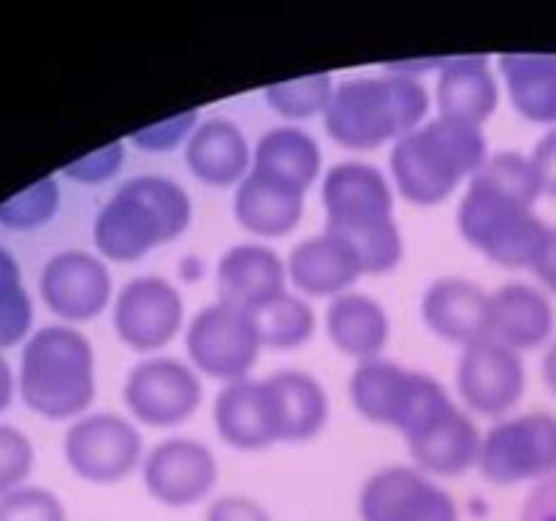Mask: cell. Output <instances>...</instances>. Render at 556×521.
<instances>
[{"instance_id":"obj_1","label":"cell","mask_w":556,"mask_h":521,"mask_svg":"<svg viewBox=\"0 0 556 521\" xmlns=\"http://www.w3.org/2000/svg\"><path fill=\"white\" fill-rule=\"evenodd\" d=\"M320 204L326 231L351 242L362 258L364 275H389L402 264L405 239L394 217L396 190L375 163H334L324 174Z\"/></svg>"},{"instance_id":"obj_2","label":"cell","mask_w":556,"mask_h":521,"mask_svg":"<svg viewBox=\"0 0 556 521\" xmlns=\"http://www.w3.org/2000/svg\"><path fill=\"white\" fill-rule=\"evenodd\" d=\"M429 106L432 96L418 76L386 68L383 74L340 81L324 114V128L345 150L369 152L394 147L427 123Z\"/></svg>"},{"instance_id":"obj_3","label":"cell","mask_w":556,"mask_h":521,"mask_svg":"<svg viewBox=\"0 0 556 521\" xmlns=\"http://www.w3.org/2000/svg\"><path fill=\"white\" fill-rule=\"evenodd\" d=\"M190 220L193 201L177 179L163 174H136L98 209L92 242L103 260L130 264L182 237Z\"/></svg>"},{"instance_id":"obj_4","label":"cell","mask_w":556,"mask_h":521,"mask_svg":"<svg viewBox=\"0 0 556 521\" xmlns=\"http://www.w3.org/2000/svg\"><path fill=\"white\" fill-rule=\"evenodd\" d=\"M489 155L483 128L438 114L391 147V182L410 204L438 206L470 185Z\"/></svg>"},{"instance_id":"obj_5","label":"cell","mask_w":556,"mask_h":521,"mask_svg":"<svg viewBox=\"0 0 556 521\" xmlns=\"http://www.w3.org/2000/svg\"><path fill=\"white\" fill-rule=\"evenodd\" d=\"M20 396L49 421H76L96 399V351L85 331L49 323L33 331L20 356Z\"/></svg>"},{"instance_id":"obj_6","label":"cell","mask_w":556,"mask_h":521,"mask_svg":"<svg viewBox=\"0 0 556 521\" xmlns=\"http://www.w3.org/2000/svg\"><path fill=\"white\" fill-rule=\"evenodd\" d=\"M462 239L503 269H532L548 223L535 206L472 177L456 209Z\"/></svg>"},{"instance_id":"obj_7","label":"cell","mask_w":556,"mask_h":521,"mask_svg":"<svg viewBox=\"0 0 556 521\" xmlns=\"http://www.w3.org/2000/svg\"><path fill=\"white\" fill-rule=\"evenodd\" d=\"M351 402L369 423L396 429L407 437L454 399L434 374L378 356L353 369Z\"/></svg>"},{"instance_id":"obj_8","label":"cell","mask_w":556,"mask_h":521,"mask_svg":"<svg viewBox=\"0 0 556 521\" xmlns=\"http://www.w3.org/2000/svg\"><path fill=\"white\" fill-rule=\"evenodd\" d=\"M478 470L494 486L541 483L556 475V416L530 410L505 416L483 432Z\"/></svg>"},{"instance_id":"obj_9","label":"cell","mask_w":556,"mask_h":521,"mask_svg":"<svg viewBox=\"0 0 556 521\" xmlns=\"http://www.w3.org/2000/svg\"><path fill=\"white\" fill-rule=\"evenodd\" d=\"M63 456L71 472L81 481L114 486L130 472L141 470L147 448L141 429L128 416L96 410L71 421L63 437Z\"/></svg>"},{"instance_id":"obj_10","label":"cell","mask_w":556,"mask_h":521,"mask_svg":"<svg viewBox=\"0 0 556 521\" xmlns=\"http://www.w3.org/2000/svg\"><path fill=\"white\" fill-rule=\"evenodd\" d=\"M185 351L201 374L226 385L250 378L264 342L255 315L226 302H212L185 326Z\"/></svg>"},{"instance_id":"obj_11","label":"cell","mask_w":556,"mask_h":521,"mask_svg":"<svg viewBox=\"0 0 556 521\" xmlns=\"http://www.w3.org/2000/svg\"><path fill=\"white\" fill-rule=\"evenodd\" d=\"M123 399L139 423L172 429L195 416L204 402V383L190 361L177 356H150L128 372Z\"/></svg>"},{"instance_id":"obj_12","label":"cell","mask_w":556,"mask_h":521,"mask_svg":"<svg viewBox=\"0 0 556 521\" xmlns=\"http://www.w3.org/2000/svg\"><path fill=\"white\" fill-rule=\"evenodd\" d=\"M362 521H462L459 503L416 465H386L358 488Z\"/></svg>"},{"instance_id":"obj_13","label":"cell","mask_w":556,"mask_h":521,"mask_svg":"<svg viewBox=\"0 0 556 521\" xmlns=\"http://www.w3.org/2000/svg\"><path fill=\"white\" fill-rule=\"evenodd\" d=\"M141 481L147 494L163 508H193L212 499L220 481V465L206 443L174 434L147 450Z\"/></svg>"},{"instance_id":"obj_14","label":"cell","mask_w":556,"mask_h":521,"mask_svg":"<svg viewBox=\"0 0 556 521\" xmlns=\"http://www.w3.org/2000/svg\"><path fill=\"white\" fill-rule=\"evenodd\" d=\"M112 326L130 351H163L185 329L182 293L161 275L134 277L114 296Z\"/></svg>"},{"instance_id":"obj_15","label":"cell","mask_w":556,"mask_h":521,"mask_svg":"<svg viewBox=\"0 0 556 521\" xmlns=\"http://www.w3.org/2000/svg\"><path fill=\"white\" fill-rule=\"evenodd\" d=\"M456 391L467 412L483 418H505L514 412L527 391V367L521 353L494 340H478L462 347L456 367Z\"/></svg>"},{"instance_id":"obj_16","label":"cell","mask_w":556,"mask_h":521,"mask_svg":"<svg viewBox=\"0 0 556 521\" xmlns=\"http://www.w3.org/2000/svg\"><path fill=\"white\" fill-rule=\"evenodd\" d=\"M38 291L49 313L65 323H85L114 304V282L109 264L98 253L63 250L43 264Z\"/></svg>"},{"instance_id":"obj_17","label":"cell","mask_w":556,"mask_h":521,"mask_svg":"<svg viewBox=\"0 0 556 521\" xmlns=\"http://www.w3.org/2000/svg\"><path fill=\"white\" fill-rule=\"evenodd\" d=\"M212 421L226 445L237 450H264L282 443L280 410L266 378L226 383L215 396Z\"/></svg>"},{"instance_id":"obj_18","label":"cell","mask_w":556,"mask_h":521,"mask_svg":"<svg viewBox=\"0 0 556 521\" xmlns=\"http://www.w3.org/2000/svg\"><path fill=\"white\" fill-rule=\"evenodd\" d=\"M483 432L476 418L451 402L405 437L413 465L432 478H456L478 467Z\"/></svg>"},{"instance_id":"obj_19","label":"cell","mask_w":556,"mask_h":521,"mask_svg":"<svg viewBox=\"0 0 556 521\" xmlns=\"http://www.w3.org/2000/svg\"><path fill=\"white\" fill-rule=\"evenodd\" d=\"M286 258L264 242H239L220 255L215 269L217 302L255 315L291 291Z\"/></svg>"},{"instance_id":"obj_20","label":"cell","mask_w":556,"mask_h":521,"mask_svg":"<svg viewBox=\"0 0 556 521\" xmlns=\"http://www.w3.org/2000/svg\"><path fill=\"white\" fill-rule=\"evenodd\" d=\"M288 282L293 291L313 298H337L353 291L364 275L362 258L351 242L331 231L313 233L291 247L286 258Z\"/></svg>"},{"instance_id":"obj_21","label":"cell","mask_w":556,"mask_h":521,"mask_svg":"<svg viewBox=\"0 0 556 521\" xmlns=\"http://www.w3.org/2000/svg\"><path fill=\"white\" fill-rule=\"evenodd\" d=\"M556 313L548 293L532 282H505L489 298V340L516 353L538 351L554 340Z\"/></svg>"},{"instance_id":"obj_22","label":"cell","mask_w":556,"mask_h":521,"mask_svg":"<svg viewBox=\"0 0 556 521\" xmlns=\"http://www.w3.org/2000/svg\"><path fill=\"white\" fill-rule=\"evenodd\" d=\"M500 96H503V81L492 60L483 54L445 58L438 65L434 106L440 117L483 128V123L497 112Z\"/></svg>"},{"instance_id":"obj_23","label":"cell","mask_w":556,"mask_h":521,"mask_svg":"<svg viewBox=\"0 0 556 521\" xmlns=\"http://www.w3.org/2000/svg\"><path fill=\"white\" fill-rule=\"evenodd\" d=\"M489 298L492 291L470 277H438L424 288L421 318L440 340L467 347L486 340Z\"/></svg>"},{"instance_id":"obj_24","label":"cell","mask_w":556,"mask_h":521,"mask_svg":"<svg viewBox=\"0 0 556 521\" xmlns=\"http://www.w3.org/2000/svg\"><path fill=\"white\" fill-rule=\"evenodd\" d=\"M307 190L261 168H250L233 193V217L258 239H280L299 228Z\"/></svg>"},{"instance_id":"obj_25","label":"cell","mask_w":556,"mask_h":521,"mask_svg":"<svg viewBox=\"0 0 556 521\" xmlns=\"http://www.w3.org/2000/svg\"><path fill=\"white\" fill-rule=\"evenodd\" d=\"M185 166L210 188H237L253 168V147L233 119L206 117L185 144Z\"/></svg>"},{"instance_id":"obj_26","label":"cell","mask_w":556,"mask_h":521,"mask_svg":"<svg viewBox=\"0 0 556 521\" xmlns=\"http://www.w3.org/2000/svg\"><path fill=\"white\" fill-rule=\"evenodd\" d=\"M326 334L331 345L356 361L383 356L391 340V318L383 304L362 291H348L326 307Z\"/></svg>"},{"instance_id":"obj_27","label":"cell","mask_w":556,"mask_h":521,"mask_svg":"<svg viewBox=\"0 0 556 521\" xmlns=\"http://www.w3.org/2000/svg\"><path fill=\"white\" fill-rule=\"evenodd\" d=\"M497 74L519 117L556 128V54L505 52L497 58Z\"/></svg>"},{"instance_id":"obj_28","label":"cell","mask_w":556,"mask_h":521,"mask_svg":"<svg viewBox=\"0 0 556 521\" xmlns=\"http://www.w3.org/2000/svg\"><path fill=\"white\" fill-rule=\"evenodd\" d=\"M280 410L282 443H309L329 427L331 399L326 385L304 369H277L266 374Z\"/></svg>"},{"instance_id":"obj_29","label":"cell","mask_w":556,"mask_h":521,"mask_svg":"<svg viewBox=\"0 0 556 521\" xmlns=\"http://www.w3.org/2000/svg\"><path fill=\"white\" fill-rule=\"evenodd\" d=\"M253 168L309 190V185L318 182L324 171V150L318 139L299 125H277L266 130L253 147Z\"/></svg>"},{"instance_id":"obj_30","label":"cell","mask_w":556,"mask_h":521,"mask_svg":"<svg viewBox=\"0 0 556 521\" xmlns=\"http://www.w3.org/2000/svg\"><path fill=\"white\" fill-rule=\"evenodd\" d=\"M255 323H258L261 342L271 351H296V347L307 345L318 329V315H315L313 304L296 291L282 293L280 298L255 313Z\"/></svg>"},{"instance_id":"obj_31","label":"cell","mask_w":556,"mask_h":521,"mask_svg":"<svg viewBox=\"0 0 556 521\" xmlns=\"http://www.w3.org/2000/svg\"><path fill=\"white\" fill-rule=\"evenodd\" d=\"M334 90L337 81L331 74H309L288 81H275L264 90V101L269 103L275 114L299 123V119L324 117L331 98H334Z\"/></svg>"},{"instance_id":"obj_32","label":"cell","mask_w":556,"mask_h":521,"mask_svg":"<svg viewBox=\"0 0 556 521\" xmlns=\"http://www.w3.org/2000/svg\"><path fill=\"white\" fill-rule=\"evenodd\" d=\"M33 334V298L22 285V269L14 255L0 247V351L25 342Z\"/></svg>"},{"instance_id":"obj_33","label":"cell","mask_w":556,"mask_h":521,"mask_svg":"<svg viewBox=\"0 0 556 521\" xmlns=\"http://www.w3.org/2000/svg\"><path fill=\"white\" fill-rule=\"evenodd\" d=\"M476 179L492 185V188L503 190V193L514 195V199L525 201V204L535 206L543 199V185L538 177V168L530 155H521L516 150H500L486 157L481 168H478Z\"/></svg>"},{"instance_id":"obj_34","label":"cell","mask_w":556,"mask_h":521,"mask_svg":"<svg viewBox=\"0 0 556 521\" xmlns=\"http://www.w3.org/2000/svg\"><path fill=\"white\" fill-rule=\"evenodd\" d=\"M60 209V185L54 177H41L0 204V226L11 231H36L54 220Z\"/></svg>"},{"instance_id":"obj_35","label":"cell","mask_w":556,"mask_h":521,"mask_svg":"<svg viewBox=\"0 0 556 521\" xmlns=\"http://www.w3.org/2000/svg\"><path fill=\"white\" fill-rule=\"evenodd\" d=\"M0 521H68V510L54 492L25 483L0 497Z\"/></svg>"},{"instance_id":"obj_36","label":"cell","mask_w":556,"mask_h":521,"mask_svg":"<svg viewBox=\"0 0 556 521\" xmlns=\"http://www.w3.org/2000/svg\"><path fill=\"white\" fill-rule=\"evenodd\" d=\"M36 467V448L22 429L0 423V497L25 486Z\"/></svg>"},{"instance_id":"obj_37","label":"cell","mask_w":556,"mask_h":521,"mask_svg":"<svg viewBox=\"0 0 556 521\" xmlns=\"http://www.w3.org/2000/svg\"><path fill=\"white\" fill-rule=\"evenodd\" d=\"M199 123V109H188V112H179L174 114V117L161 119V123H152L134 130V134L128 136V144L141 152H168L179 144H188L190 134H193Z\"/></svg>"},{"instance_id":"obj_38","label":"cell","mask_w":556,"mask_h":521,"mask_svg":"<svg viewBox=\"0 0 556 521\" xmlns=\"http://www.w3.org/2000/svg\"><path fill=\"white\" fill-rule=\"evenodd\" d=\"M125 150H128V144H125L123 139L112 141V144L106 147H98V150L90 152V155L76 157L74 163H65L63 174L81 185L109 182V179L117 177L119 168L125 166Z\"/></svg>"},{"instance_id":"obj_39","label":"cell","mask_w":556,"mask_h":521,"mask_svg":"<svg viewBox=\"0 0 556 521\" xmlns=\"http://www.w3.org/2000/svg\"><path fill=\"white\" fill-rule=\"evenodd\" d=\"M204 521H275V516L248 494H220L206 503Z\"/></svg>"},{"instance_id":"obj_40","label":"cell","mask_w":556,"mask_h":521,"mask_svg":"<svg viewBox=\"0 0 556 521\" xmlns=\"http://www.w3.org/2000/svg\"><path fill=\"white\" fill-rule=\"evenodd\" d=\"M519 521H556V475L530 488L519 510Z\"/></svg>"},{"instance_id":"obj_41","label":"cell","mask_w":556,"mask_h":521,"mask_svg":"<svg viewBox=\"0 0 556 521\" xmlns=\"http://www.w3.org/2000/svg\"><path fill=\"white\" fill-rule=\"evenodd\" d=\"M530 157L538 168V177H541L543 195L556 201V128H548L546 134L535 141Z\"/></svg>"},{"instance_id":"obj_42","label":"cell","mask_w":556,"mask_h":521,"mask_svg":"<svg viewBox=\"0 0 556 521\" xmlns=\"http://www.w3.org/2000/svg\"><path fill=\"white\" fill-rule=\"evenodd\" d=\"M532 275L538 277L543 291L556 293V226H548L546 239H543V247L538 253L535 264H532Z\"/></svg>"},{"instance_id":"obj_43","label":"cell","mask_w":556,"mask_h":521,"mask_svg":"<svg viewBox=\"0 0 556 521\" xmlns=\"http://www.w3.org/2000/svg\"><path fill=\"white\" fill-rule=\"evenodd\" d=\"M14 391H16L14 372H11V364L5 361V356L0 353V412L14 402Z\"/></svg>"},{"instance_id":"obj_44","label":"cell","mask_w":556,"mask_h":521,"mask_svg":"<svg viewBox=\"0 0 556 521\" xmlns=\"http://www.w3.org/2000/svg\"><path fill=\"white\" fill-rule=\"evenodd\" d=\"M541 374H543V383L546 389L556 394V336L546 345V353H543V361H541Z\"/></svg>"}]
</instances>
